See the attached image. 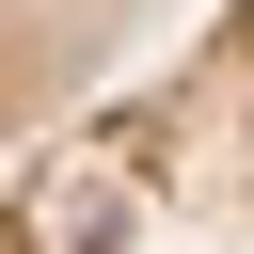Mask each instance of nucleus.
I'll return each mask as SVG.
<instances>
[{
  "label": "nucleus",
  "mask_w": 254,
  "mask_h": 254,
  "mask_svg": "<svg viewBox=\"0 0 254 254\" xmlns=\"http://www.w3.org/2000/svg\"><path fill=\"white\" fill-rule=\"evenodd\" d=\"M0 254H254V0H206L48 127L0 175Z\"/></svg>",
  "instance_id": "obj_1"
},
{
  "label": "nucleus",
  "mask_w": 254,
  "mask_h": 254,
  "mask_svg": "<svg viewBox=\"0 0 254 254\" xmlns=\"http://www.w3.org/2000/svg\"><path fill=\"white\" fill-rule=\"evenodd\" d=\"M206 0H0V175L48 143V127H79L159 32H190Z\"/></svg>",
  "instance_id": "obj_2"
}]
</instances>
